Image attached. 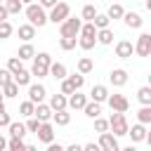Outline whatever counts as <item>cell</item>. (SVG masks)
I'll return each mask as SVG.
<instances>
[{
	"label": "cell",
	"instance_id": "obj_1",
	"mask_svg": "<svg viewBox=\"0 0 151 151\" xmlns=\"http://www.w3.org/2000/svg\"><path fill=\"white\" fill-rule=\"evenodd\" d=\"M78 45H80V50H92L97 45V28L92 21H83L80 33H78Z\"/></svg>",
	"mask_w": 151,
	"mask_h": 151
},
{
	"label": "cell",
	"instance_id": "obj_2",
	"mask_svg": "<svg viewBox=\"0 0 151 151\" xmlns=\"http://www.w3.org/2000/svg\"><path fill=\"white\" fill-rule=\"evenodd\" d=\"M26 19H28V24H33L35 28H42V26L47 24L45 7H40L38 2H28V5H26Z\"/></svg>",
	"mask_w": 151,
	"mask_h": 151
},
{
	"label": "cell",
	"instance_id": "obj_3",
	"mask_svg": "<svg viewBox=\"0 0 151 151\" xmlns=\"http://www.w3.org/2000/svg\"><path fill=\"white\" fill-rule=\"evenodd\" d=\"M127 118H125V113L123 111H113L111 113V118H109V132H113L116 137H125L127 134Z\"/></svg>",
	"mask_w": 151,
	"mask_h": 151
},
{
	"label": "cell",
	"instance_id": "obj_4",
	"mask_svg": "<svg viewBox=\"0 0 151 151\" xmlns=\"http://www.w3.org/2000/svg\"><path fill=\"white\" fill-rule=\"evenodd\" d=\"M80 26H83V19H78V17H66L61 24H59V35H68V38H78V33H80Z\"/></svg>",
	"mask_w": 151,
	"mask_h": 151
},
{
	"label": "cell",
	"instance_id": "obj_5",
	"mask_svg": "<svg viewBox=\"0 0 151 151\" xmlns=\"http://www.w3.org/2000/svg\"><path fill=\"white\" fill-rule=\"evenodd\" d=\"M68 14H71V7H68V2H57L54 7H50L47 21H52V24H61V21H64Z\"/></svg>",
	"mask_w": 151,
	"mask_h": 151
},
{
	"label": "cell",
	"instance_id": "obj_6",
	"mask_svg": "<svg viewBox=\"0 0 151 151\" xmlns=\"http://www.w3.org/2000/svg\"><path fill=\"white\" fill-rule=\"evenodd\" d=\"M99 149L101 151H120V144H118V137L113 134V132H99Z\"/></svg>",
	"mask_w": 151,
	"mask_h": 151
},
{
	"label": "cell",
	"instance_id": "obj_7",
	"mask_svg": "<svg viewBox=\"0 0 151 151\" xmlns=\"http://www.w3.org/2000/svg\"><path fill=\"white\" fill-rule=\"evenodd\" d=\"M132 47H134V54L137 57H149L151 54V33H142Z\"/></svg>",
	"mask_w": 151,
	"mask_h": 151
},
{
	"label": "cell",
	"instance_id": "obj_8",
	"mask_svg": "<svg viewBox=\"0 0 151 151\" xmlns=\"http://www.w3.org/2000/svg\"><path fill=\"white\" fill-rule=\"evenodd\" d=\"M35 134H38V139H40L42 144H50V142H54V125H52L50 120H42L40 127L35 130Z\"/></svg>",
	"mask_w": 151,
	"mask_h": 151
},
{
	"label": "cell",
	"instance_id": "obj_9",
	"mask_svg": "<svg viewBox=\"0 0 151 151\" xmlns=\"http://www.w3.org/2000/svg\"><path fill=\"white\" fill-rule=\"evenodd\" d=\"M106 101H109V106H111V111H127L130 109V101H127V97L125 94H109L106 97Z\"/></svg>",
	"mask_w": 151,
	"mask_h": 151
},
{
	"label": "cell",
	"instance_id": "obj_10",
	"mask_svg": "<svg viewBox=\"0 0 151 151\" xmlns=\"http://www.w3.org/2000/svg\"><path fill=\"white\" fill-rule=\"evenodd\" d=\"M127 137H130L134 144L144 142V137H146V125H144V123H134L132 127H127Z\"/></svg>",
	"mask_w": 151,
	"mask_h": 151
},
{
	"label": "cell",
	"instance_id": "obj_11",
	"mask_svg": "<svg viewBox=\"0 0 151 151\" xmlns=\"http://www.w3.org/2000/svg\"><path fill=\"white\" fill-rule=\"evenodd\" d=\"M132 52H134V47H132L130 40H118V42H116V57H118V59H130Z\"/></svg>",
	"mask_w": 151,
	"mask_h": 151
},
{
	"label": "cell",
	"instance_id": "obj_12",
	"mask_svg": "<svg viewBox=\"0 0 151 151\" xmlns=\"http://www.w3.org/2000/svg\"><path fill=\"white\" fill-rule=\"evenodd\" d=\"M47 97V90H45V85H28V99L33 101V104H40L42 99Z\"/></svg>",
	"mask_w": 151,
	"mask_h": 151
},
{
	"label": "cell",
	"instance_id": "obj_13",
	"mask_svg": "<svg viewBox=\"0 0 151 151\" xmlns=\"http://www.w3.org/2000/svg\"><path fill=\"white\" fill-rule=\"evenodd\" d=\"M85 101H87V97H85V94H80V90H76V92H71V94H68L66 109H73V111H78V109H83V106H85Z\"/></svg>",
	"mask_w": 151,
	"mask_h": 151
},
{
	"label": "cell",
	"instance_id": "obj_14",
	"mask_svg": "<svg viewBox=\"0 0 151 151\" xmlns=\"http://www.w3.org/2000/svg\"><path fill=\"white\" fill-rule=\"evenodd\" d=\"M123 21H125L127 28H142L144 26V19H142L139 12H125L123 14Z\"/></svg>",
	"mask_w": 151,
	"mask_h": 151
},
{
	"label": "cell",
	"instance_id": "obj_15",
	"mask_svg": "<svg viewBox=\"0 0 151 151\" xmlns=\"http://www.w3.org/2000/svg\"><path fill=\"white\" fill-rule=\"evenodd\" d=\"M109 80H111L113 87H123V85L127 83V71H125V68H113V71L109 73Z\"/></svg>",
	"mask_w": 151,
	"mask_h": 151
},
{
	"label": "cell",
	"instance_id": "obj_16",
	"mask_svg": "<svg viewBox=\"0 0 151 151\" xmlns=\"http://www.w3.org/2000/svg\"><path fill=\"white\" fill-rule=\"evenodd\" d=\"M33 116L42 123V120H52V109H50V104H45V101H40V104H35V109H33Z\"/></svg>",
	"mask_w": 151,
	"mask_h": 151
},
{
	"label": "cell",
	"instance_id": "obj_17",
	"mask_svg": "<svg viewBox=\"0 0 151 151\" xmlns=\"http://www.w3.org/2000/svg\"><path fill=\"white\" fill-rule=\"evenodd\" d=\"M47 76H52V78L61 80V78H66V76H68V71H66V66H64L61 61H52V64H50V68H47Z\"/></svg>",
	"mask_w": 151,
	"mask_h": 151
},
{
	"label": "cell",
	"instance_id": "obj_18",
	"mask_svg": "<svg viewBox=\"0 0 151 151\" xmlns=\"http://www.w3.org/2000/svg\"><path fill=\"white\" fill-rule=\"evenodd\" d=\"M31 71H26V68H21V71H17V73H12V80L19 85V87H28L31 85Z\"/></svg>",
	"mask_w": 151,
	"mask_h": 151
},
{
	"label": "cell",
	"instance_id": "obj_19",
	"mask_svg": "<svg viewBox=\"0 0 151 151\" xmlns=\"http://www.w3.org/2000/svg\"><path fill=\"white\" fill-rule=\"evenodd\" d=\"M106 97H109V87H106V85H94V87L90 90V99H94V101H99V104H104Z\"/></svg>",
	"mask_w": 151,
	"mask_h": 151
},
{
	"label": "cell",
	"instance_id": "obj_20",
	"mask_svg": "<svg viewBox=\"0 0 151 151\" xmlns=\"http://www.w3.org/2000/svg\"><path fill=\"white\" fill-rule=\"evenodd\" d=\"M83 111H85V116H87V118H97V116L101 113V104H99V101H94V99H87V101H85V106H83Z\"/></svg>",
	"mask_w": 151,
	"mask_h": 151
},
{
	"label": "cell",
	"instance_id": "obj_21",
	"mask_svg": "<svg viewBox=\"0 0 151 151\" xmlns=\"http://www.w3.org/2000/svg\"><path fill=\"white\" fill-rule=\"evenodd\" d=\"M19 38H21L24 42H31V40L35 38V26H33V24H21V26H19Z\"/></svg>",
	"mask_w": 151,
	"mask_h": 151
},
{
	"label": "cell",
	"instance_id": "obj_22",
	"mask_svg": "<svg viewBox=\"0 0 151 151\" xmlns=\"http://www.w3.org/2000/svg\"><path fill=\"white\" fill-rule=\"evenodd\" d=\"M66 101H68V97H66L64 92H59V94H52V97H50V109H52V111L66 109Z\"/></svg>",
	"mask_w": 151,
	"mask_h": 151
},
{
	"label": "cell",
	"instance_id": "obj_23",
	"mask_svg": "<svg viewBox=\"0 0 151 151\" xmlns=\"http://www.w3.org/2000/svg\"><path fill=\"white\" fill-rule=\"evenodd\" d=\"M97 42L101 45H111L113 42V31L106 26V28H97Z\"/></svg>",
	"mask_w": 151,
	"mask_h": 151
},
{
	"label": "cell",
	"instance_id": "obj_24",
	"mask_svg": "<svg viewBox=\"0 0 151 151\" xmlns=\"http://www.w3.org/2000/svg\"><path fill=\"white\" fill-rule=\"evenodd\" d=\"M33 54H35V47H33L31 42H24V45L19 47V52H17V57H19L21 61H28V59H33Z\"/></svg>",
	"mask_w": 151,
	"mask_h": 151
},
{
	"label": "cell",
	"instance_id": "obj_25",
	"mask_svg": "<svg viewBox=\"0 0 151 151\" xmlns=\"http://www.w3.org/2000/svg\"><path fill=\"white\" fill-rule=\"evenodd\" d=\"M52 120H54L57 125H68V123H71V113H68L66 109H59V111H52Z\"/></svg>",
	"mask_w": 151,
	"mask_h": 151
},
{
	"label": "cell",
	"instance_id": "obj_26",
	"mask_svg": "<svg viewBox=\"0 0 151 151\" xmlns=\"http://www.w3.org/2000/svg\"><path fill=\"white\" fill-rule=\"evenodd\" d=\"M7 130H9V137H21V139H24V134H26V125H24V123H14V120H9Z\"/></svg>",
	"mask_w": 151,
	"mask_h": 151
},
{
	"label": "cell",
	"instance_id": "obj_27",
	"mask_svg": "<svg viewBox=\"0 0 151 151\" xmlns=\"http://www.w3.org/2000/svg\"><path fill=\"white\" fill-rule=\"evenodd\" d=\"M92 68H94V61H92L90 57H80V59H78V73L87 76V73H90Z\"/></svg>",
	"mask_w": 151,
	"mask_h": 151
},
{
	"label": "cell",
	"instance_id": "obj_28",
	"mask_svg": "<svg viewBox=\"0 0 151 151\" xmlns=\"http://www.w3.org/2000/svg\"><path fill=\"white\" fill-rule=\"evenodd\" d=\"M137 120L144 123V125L151 123V104H142V109L137 111Z\"/></svg>",
	"mask_w": 151,
	"mask_h": 151
},
{
	"label": "cell",
	"instance_id": "obj_29",
	"mask_svg": "<svg viewBox=\"0 0 151 151\" xmlns=\"http://www.w3.org/2000/svg\"><path fill=\"white\" fill-rule=\"evenodd\" d=\"M76 45H78V38H68V35H61V38H59V47H61L64 52L76 50Z\"/></svg>",
	"mask_w": 151,
	"mask_h": 151
},
{
	"label": "cell",
	"instance_id": "obj_30",
	"mask_svg": "<svg viewBox=\"0 0 151 151\" xmlns=\"http://www.w3.org/2000/svg\"><path fill=\"white\" fill-rule=\"evenodd\" d=\"M2 5H5L7 14H19V12L24 9V2H21V0H5Z\"/></svg>",
	"mask_w": 151,
	"mask_h": 151
},
{
	"label": "cell",
	"instance_id": "obj_31",
	"mask_svg": "<svg viewBox=\"0 0 151 151\" xmlns=\"http://www.w3.org/2000/svg\"><path fill=\"white\" fill-rule=\"evenodd\" d=\"M7 149L9 151H26V144H24L21 137H9L7 139Z\"/></svg>",
	"mask_w": 151,
	"mask_h": 151
},
{
	"label": "cell",
	"instance_id": "obj_32",
	"mask_svg": "<svg viewBox=\"0 0 151 151\" xmlns=\"http://www.w3.org/2000/svg\"><path fill=\"white\" fill-rule=\"evenodd\" d=\"M123 14H125V9H123V5H118V2H113V5L109 7V12H106L109 19H123Z\"/></svg>",
	"mask_w": 151,
	"mask_h": 151
},
{
	"label": "cell",
	"instance_id": "obj_33",
	"mask_svg": "<svg viewBox=\"0 0 151 151\" xmlns=\"http://www.w3.org/2000/svg\"><path fill=\"white\" fill-rule=\"evenodd\" d=\"M0 90H2V94H5V97H9V99H12V97H17V94H19V85H17V83H14V80H9V83H7V85H2V87H0Z\"/></svg>",
	"mask_w": 151,
	"mask_h": 151
},
{
	"label": "cell",
	"instance_id": "obj_34",
	"mask_svg": "<svg viewBox=\"0 0 151 151\" xmlns=\"http://www.w3.org/2000/svg\"><path fill=\"white\" fill-rule=\"evenodd\" d=\"M137 99H139V104H151V87L149 85L139 87L137 90Z\"/></svg>",
	"mask_w": 151,
	"mask_h": 151
},
{
	"label": "cell",
	"instance_id": "obj_35",
	"mask_svg": "<svg viewBox=\"0 0 151 151\" xmlns=\"http://www.w3.org/2000/svg\"><path fill=\"white\" fill-rule=\"evenodd\" d=\"M94 14H97V7L94 5H83V12H80V19L83 21H92Z\"/></svg>",
	"mask_w": 151,
	"mask_h": 151
},
{
	"label": "cell",
	"instance_id": "obj_36",
	"mask_svg": "<svg viewBox=\"0 0 151 151\" xmlns=\"http://www.w3.org/2000/svg\"><path fill=\"white\" fill-rule=\"evenodd\" d=\"M24 68V61L19 59V57H9L7 59V71L9 73H17V71H21Z\"/></svg>",
	"mask_w": 151,
	"mask_h": 151
},
{
	"label": "cell",
	"instance_id": "obj_37",
	"mask_svg": "<svg viewBox=\"0 0 151 151\" xmlns=\"http://www.w3.org/2000/svg\"><path fill=\"white\" fill-rule=\"evenodd\" d=\"M33 109H35V104H33L31 99H26V101H21V104H19V113H21L24 118L33 116Z\"/></svg>",
	"mask_w": 151,
	"mask_h": 151
},
{
	"label": "cell",
	"instance_id": "obj_38",
	"mask_svg": "<svg viewBox=\"0 0 151 151\" xmlns=\"http://www.w3.org/2000/svg\"><path fill=\"white\" fill-rule=\"evenodd\" d=\"M92 24H94V28H106V26L111 24V19H109L106 14H99V12H97L94 19H92Z\"/></svg>",
	"mask_w": 151,
	"mask_h": 151
},
{
	"label": "cell",
	"instance_id": "obj_39",
	"mask_svg": "<svg viewBox=\"0 0 151 151\" xmlns=\"http://www.w3.org/2000/svg\"><path fill=\"white\" fill-rule=\"evenodd\" d=\"M47 68H50V66H42V64H38V61H33V66H31V76H35V78H45V76H47Z\"/></svg>",
	"mask_w": 151,
	"mask_h": 151
},
{
	"label": "cell",
	"instance_id": "obj_40",
	"mask_svg": "<svg viewBox=\"0 0 151 151\" xmlns=\"http://www.w3.org/2000/svg\"><path fill=\"white\" fill-rule=\"evenodd\" d=\"M12 31H14V28H12V24H9L7 19L0 21V40H7V38L12 35Z\"/></svg>",
	"mask_w": 151,
	"mask_h": 151
},
{
	"label": "cell",
	"instance_id": "obj_41",
	"mask_svg": "<svg viewBox=\"0 0 151 151\" xmlns=\"http://www.w3.org/2000/svg\"><path fill=\"white\" fill-rule=\"evenodd\" d=\"M33 61H38V64H42V66H50V64H52V57H50L47 52H35V54H33Z\"/></svg>",
	"mask_w": 151,
	"mask_h": 151
},
{
	"label": "cell",
	"instance_id": "obj_42",
	"mask_svg": "<svg viewBox=\"0 0 151 151\" xmlns=\"http://www.w3.org/2000/svg\"><path fill=\"white\" fill-rule=\"evenodd\" d=\"M66 78L73 83V87H76V90H80V87L85 85V76H83V73H73V76H66Z\"/></svg>",
	"mask_w": 151,
	"mask_h": 151
},
{
	"label": "cell",
	"instance_id": "obj_43",
	"mask_svg": "<svg viewBox=\"0 0 151 151\" xmlns=\"http://www.w3.org/2000/svg\"><path fill=\"white\" fill-rule=\"evenodd\" d=\"M24 125H26V132H33V134H35V130L40 127V120H38L35 116H28V120H26Z\"/></svg>",
	"mask_w": 151,
	"mask_h": 151
},
{
	"label": "cell",
	"instance_id": "obj_44",
	"mask_svg": "<svg viewBox=\"0 0 151 151\" xmlns=\"http://www.w3.org/2000/svg\"><path fill=\"white\" fill-rule=\"evenodd\" d=\"M9 113H7V109H5V101H0V127H7L9 125Z\"/></svg>",
	"mask_w": 151,
	"mask_h": 151
},
{
	"label": "cell",
	"instance_id": "obj_45",
	"mask_svg": "<svg viewBox=\"0 0 151 151\" xmlns=\"http://www.w3.org/2000/svg\"><path fill=\"white\" fill-rule=\"evenodd\" d=\"M92 120H94V130H97V132H106V130H109V120H106V118H99V116H97V118H92Z\"/></svg>",
	"mask_w": 151,
	"mask_h": 151
},
{
	"label": "cell",
	"instance_id": "obj_46",
	"mask_svg": "<svg viewBox=\"0 0 151 151\" xmlns=\"http://www.w3.org/2000/svg\"><path fill=\"white\" fill-rule=\"evenodd\" d=\"M61 92H64V94H71V92H76V87H73V83H71L68 78H61Z\"/></svg>",
	"mask_w": 151,
	"mask_h": 151
},
{
	"label": "cell",
	"instance_id": "obj_47",
	"mask_svg": "<svg viewBox=\"0 0 151 151\" xmlns=\"http://www.w3.org/2000/svg\"><path fill=\"white\" fill-rule=\"evenodd\" d=\"M9 80H12V73H9L7 68H0V87H2V85H7Z\"/></svg>",
	"mask_w": 151,
	"mask_h": 151
},
{
	"label": "cell",
	"instance_id": "obj_48",
	"mask_svg": "<svg viewBox=\"0 0 151 151\" xmlns=\"http://www.w3.org/2000/svg\"><path fill=\"white\" fill-rule=\"evenodd\" d=\"M57 2H59V0H40L38 5H40V7H45V9H50V7H54Z\"/></svg>",
	"mask_w": 151,
	"mask_h": 151
},
{
	"label": "cell",
	"instance_id": "obj_49",
	"mask_svg": "<svg viewBox=\"0 0 151 151\" xmlns=\"http://www.w3.org/2000/svg\"><path fill=\"white\" fill-rule=\"evenodd\" d=\"M83 149H85V151H99V144H94V142H87Z\"/></svg>",
	"mask_w": 151,
	"mask_h": 151
},
{
	"label": "cell",
	"instance_id": "obj_50",
	"mask_svg": "<svg viewBox=\"0 0 151 151\" xmlns=\"http://www.w3.org/2000/svg\"><path fill=\"white\" fill-rule=\"evenodd\" d=\"M61 149H64L61 144H54V142H50V144H47V151H61Z\"/></svg>",
	"mask_w": 151,
	"mask_h": 151
},
{
	"label": "cell",
	"instance_id": "obj_51",
	"mask_svg": "<svg viewBox=\"0 0 151 151\" xmlns=\"http://www.w3.org/2000/svg\"><path fill=\"white\" fill-rule=\"evenodd\" d=\"M7 17H9V14H7V9H5V5L0 2V21H5Z\"/></svg>",
	"mask_w": 151,
	"mask_h": 151
},
{
	"label": "cell",
	"instance_id": "obj_52",
	"mask_svg": "<svg viewBox=\"0 0 151 151\" xmlns=\"http://www.w3.org/2000/svg\"><path fill=\"white\" fill-rule=\"evenodd\" d=\"M66 149H68V151H80V149H83V146H80V144H68V146H66Z\"/></svg>",
	"mask_w": 151,
	"mask_h": 151
},
{
	"label": "cell",
	"instance_id": "obj_53",
	"mask_svg": "<svg viewBox=\"0 0 151 151\" xmlns=\"http://www.w3.org/2000/svg\"><path fill=\"white\" fill-rule=\"evenodd\" d=\"M5 149H7V139L0 134V151H5Z\"/></svg>",
	"mask_w": 151,
	"mask_h": 151
},
{
	"label": "cell",
	"instance_id": "obj_54",
	"mask_svg": "<svg viewBox=\"0 0 151 151\" xmlns=\"http://www.w3.org/2000/svg\"><path fill=\"white\" fill-rule=\"evenodd\" d=\"M0 101H5V94H2V90H0Z\"/></svg>",
	"mask_w": 151,
	"mask_h": 151
},
{
	"label": "cell",
	"instance_id": "obj_55",
	"mask_svg": "<svg viewBox=\"0 0 151 151\" xmlns=\"http://www.w3.org/2000/svg\"><path fill=\"white\" fill-rule=\"evenodd\" d=\"M21 2H24V5H28V2H35V0H21Z\"/></svg>",
	"mask_w": 151,
	"mask_h": 151
},
{
	"label": "cell",
	"instance_id": "obj_56",
	"mask_svg": "<svg viewBox=\"0 0 151 151\" xmlns=\"http://www.w3.org/2000/svg\"><path fill=\"white\" fill-rule=\"evenodd\" d=\"M0 2H5V0H0Z\"/></svg>",
	"mask_w": 151,
	"mask_h": 151
}]
</instances>
